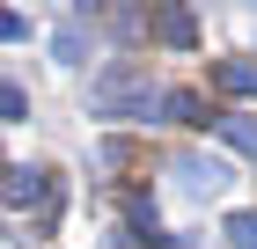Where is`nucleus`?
<instances>
[{"mask_svg": "<svg viewBox=\"0 0 257 249\" xmlns=\"http://www.w3.org/2000/svg\"><path fill=\"white\" fill-rule=\"evenodd\" d=\"M52 52H59V59H66V66H74V59H81V30H74V22H66L59 37H52Z\"/></svg>", "mask_w": 257, "mask_h": 249, "instance_id": "nucleus-11", "label": "nucleus"}, {"mask_svg": "<svg viewBox=\"0 0 257 249\" xmlns=\"http://www.w3.org/2000/svg\"><path fill=\"white\" fill-rule=\"evenodd\" d=\"M8 37H30V22H22L15 8H0V44H8Z\"/></svg>", "mask_w": 257, "mask_h": 249, "instance_id": "nucleus-12", "label": "nucleus"}, {"mask_svg": "<svg viewBox=\"0 0 257 249\" xmlns=\"http://www.w3.org/2000/svg\"><path fill=\"white\" fill-rule=\"evenodd\" d=\"M8 117H30V96H22L15 81H0V125H8Z\"/></svg>", "mask_w": 257, "mask_h": 249, "instance_id": "nucleus-10", "label": "nucleus"}, {"mask_svg": "<svg viewBox=\"0 0 257 249\" xmlns=\"http://www.w3.org/2000/svg\"><path fill=\"white\" fill-rule=\"evenodd\" d=\"M213 81L228 88V96H257V59H220Z\"/></svg>", "mask_w": 257, "mask_h": 249, "instance_id": "nucleus-6", "label": "nucleus"}, {"mask_svg": "<svg viewBox=\"0 0 257 249\" xmlns=\"http://www.w3.org/2000/svg\"><path fill=\"white\" fill-rule=\"evenodd\" d=\"M8 205H37V212H52L59 205V183L44 169H15V183H8Z\"/></svg>", "mask_w": 257, "mask_h": 249, "instance_id": "nucleus-3", "label": "nucleus"}, {"mask_svg": "<svg viewBox=\"0 0 257 249\" xmlns=\"http://www.w3.org/2000/svg\"><path fill=\"white\" fill-rule=\"evenodd\" d=\"M213 132L228 139L235 154H257V125H250V117H213Z\"/></svg>", "mask_w": 257, "mask_h": 249, "instance_id": "nucleus-8", "label": "nucleus"}, {"mask_svg": "<svg viewBox=\"0 0 257 249\" xmlns=\"http://www.w3.org/2000/svg\"><path fill=\"white\" fill-rule=\"evenodd\" d=\"M155 37L169 44V52H191V44H198V22H191V8H162V15H155Z\"/></svg>", "mask_w": 257, "mask_h": 249, "instance_id": "nucleus-5", "label": "nucleus"}, {"mask_svg": "<svg viewBox=\"0 0 257 249\" xmlns=\"http://www.w3.org/2000/svg\"><path fill=\"white\" fill-rule=\"evenodd\" d=\"M125 220H133V242H169V234H162V220H155V205H147V198H125Z\"/></svg>", "mask_w": 257, "mask_h": 249, "instance_id": "nucleus-7", "label": "nucleus"}, {"mask_svg": "<svg viewBox=\"0 0 257 249\" xmlns=\"http://www.w3.org/2000/svg\"><path fill=\"white\" fill-rule=\"evenodd\" d=\"M228 249H257V212H235L228 220Z\"/></svg>", "mask_w": 257, "mask_h": 249, "instance_id": "nucleus-9", "label": "nucleus"}, {"mask_svg": "<svg viewBox=\"0 0 257 249\" xmlns=\"http://www.w3.org/2000/svg\"><path fill=\"white\" fill-rule=\"evenodd\" d=\"M162 110L177 117V125H191V132H206V125L220 117V110H206V96H198V88H169V96H162Z\"/></svg>", "mask_w": 257, "mask_h": 249, "instance_id": "nucleus-4", "label": "nucleus"}, {"mask_svg": "<svg viewBox=\"0 0 257 249\" xmlns=\"http://www.w3.org/2000/svg\"><path fill=\"white\" fill-rule=\"evenodd\" d=\"M88 103H96V117H147L162 110V88L147 81V66H103L96 81H88Z\"/></svg>", "mask_w": 257, "mask_h": 249, "instance_id": "nucleus-1", "label": "nucleus"}, {"mask_svg": "<svg viewBox=\"0 0 257 249\" xmlns=\"http://www.w3.org/2000/svg\"><path fill=\"white\" fill-rule=\"evenodd\" d=\"M169 176H177L191 198H220L228 183H235V169H228V161H213V154H177V161H169Z\"/></svg>", "mask_w": 257, "mask_h": 249, "instance_id": "nucleus-2", "label": "nucleus"}]
</instances>
